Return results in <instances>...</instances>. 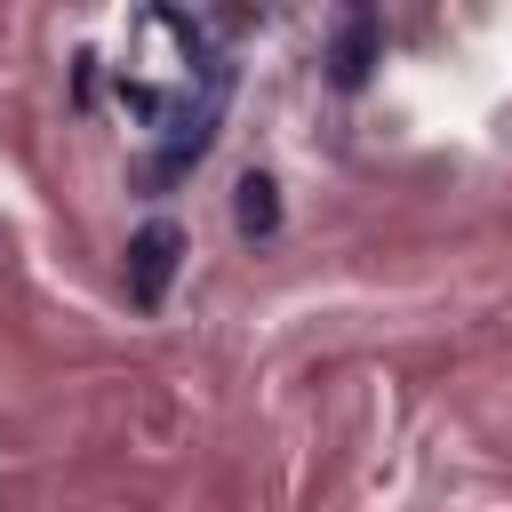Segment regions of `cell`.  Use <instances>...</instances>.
Returning a JSON list of instances; mask_svg holds the SVG:
<instances>
[{
    "label": "cell",
    "mask_w": 512,
    "mask_h": 512,
    "mask_svg": "<svg viewBox=\"0 0 512 512\" xmlns=\"http://www.w3.org/2000/svg\"><path fill=\"white\" fill-rule=\"evenodd\" d=\"M232 224H240L248 240H272V232H280V184H272L264 168H248V176L232 184Z\"/></svg>",
    "instance_id": "3"
},
{
    "label": "cell",
    "mask_w": 512,
    "mask_h": 512,
    "mask_svg": "<svg viewBox=\"0 0 512 512\" xmlns=\"http://www.w3.org/2000/svg\"><path fill=\"white\" fill-rule=\"evenodd\" d=\"M376 48H384V24H376V8H344V24H336V40H328V80L352 96V88H368V72H376Z\"/></svg>",
    "instance_id": "2"
},
{
    "label": "cell",
    "mask_w": 512,
    "mask_h": 512,
    "mask_svg": "<svg viewBox=\"0 0 512 512\" xmlns=\"http://www.w3.org/2000/svg\"><path fill=\"white\" fill-rule=\"evenodd\" d=\"M176 272H184V232H176L168 216H152V224L128 240V256H120L128 304H136V312H160V304H168V288H176Z\"/></svg>",
    "instance_id": "1"
}]
</instances>
